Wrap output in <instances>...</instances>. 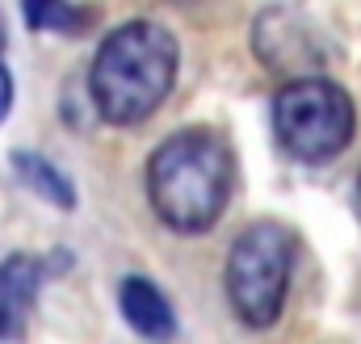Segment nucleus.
Segmentation results:
<instances>
[{"instance_id": "obj_1", "label": "nucleus", "mask_w": 361, "mask_h": 344, "mask_svg": "<svg viewBox=\"0 0 361 344\" xmlns=\"http://www.w3.org/2000/svg\"><path fill=\"white\" fill-rule=\"evenodd\" d=\"M235 189V152L219 130L193 126L169 135L147 160V202L180 235L210 231Z\"/></svg>"}, {"instance_id": "obj_2", "label": "nucleus", "mask_w": 361, "mask_h": 344, "mask_svg": "<svg viewBox=\"0 0 361 344\" xmlns=\"http://www.w3.org/2000/svg\"><path fill=\"white\" fill-rule=\"evenodd\" d=\"M177 38L160 21L135 17L101 38L89 68V97L105 122L135 126L164 105L177 85Z\"/></svg>"}, {"instance_id": "obj_3", "label": "nucleus", "mask_w": 361, "mask_h": 344, "mask_svg": "<svg viewBox=\"0 0 361 344\" xmlns=\"http://www.w3.org/2000/svg\"><path fill=\"white\" fill-rule=\"evenodd\" d=\"M294 257H298L294 231L273 219L248 223L235 235V244L227 252V269H223V285H227V302L240 315V324H248V328L277 324L286 294H290Z\"/></svg>"}, {"instance_id": "obj_4", "label": "nucleus", "mask_w": 361, "mask_h": 344, "mask_svg": "<svg viewBox=\"0 0 361 344\" xmlns=\"http://www.w3.org/2000/svg\"><path fill=\"white\" fill-rule=\"evenodd\" d=\"M357 130L353 97L336 80L324 76H298L286 80L273 97V135L286 156L302 164L336 160Z\"/></svg>"}, {"instance_id": "obj_5", "label": "nucleus", "mask_w": 361, "mask_h": 344, "mask_svg": "<svg viewBox=\"0 0 361 344\" xmlns=\"http://www.w3.org/2000/svg\"><path fill=\"white\" fill-rule=\"evenodd\" d=\"M42 285V260L17 252L0 264V340H17L34 311V294Z\"/></svg>"}, {"instance_id": "obj_6", "label": "nucleus", "mask_w": 361, "mask_h": 344, "mask_svg": "<svg viewBox=\"0 0 361 344\" xmlns=\"http://www.w3.org/2000/svg\"><path fill=\"white\" fill-rule=\"evenodd\" d=\"M118 307H122V319L139 336H147V340H173L177 315H173V302L164 298V290L156 281H147V277H122Z\"/></svg>"}, {"instance_id": "obj_7", "label": "nucleus", "mask_w": 361, "mask_h": 344, "mask_svg": "<svg viewBox=\"0 0 361 344\" xmlns=\"http://www.w3.org/2000/svg\"><path fill=\"white\" fill-rule=\"evenodd\" d=\"M8 164H13V172H17L38 197H47V202L59 206V210H76V189H72V180L55 168L47 156H38V152H13Z\"/></svg>"}, {"instance_id": "obj_8", "label": "nucleus", "mask_w": 361, "mask_h": 344, "mask_svg": "<svg viewBox=\"0 0 361 344\" xmlns=\"http://www.w3.org/2000/svg\"><path fill=\"white\" fill-rule=\"evenodd\" d=\"M25 21L34 30H47V34H85L92 21H97V8L47 0V4H25Z\"/></svg>"}, {"instance_id": "obj_9", "label": "nucleus", "mask_w": 361, "mask_h": 344, "mask_svg": "<svg viewBox=\"0 0 361 344\" xmlns=\"http://www.w3.org/2000/svg\"><path fill=\"white\" fill-rule=\"evenodd\" d=\"M8 109H13V76H8V68L0 63V122L8 118Z\"/></svg>"}, {"instance_id": "obj_10", "label": "nucleus", "mask_w": 361, "mask_h": 344, "mask_svg": "<svg viewBox=\"0 0 361 344\" xmlns=\"http://www.w3.org/2000/svg\"><path fill=\"white\" fill-rule=\"evenodd\" d=\"M4 42H8V30H4V13H0V51H4Z\"/></svg>"}, {"instance_id": "obj_11", "label": "nucleus", "mask_w": 361, "mask_h": 344, "mask_svg": "<svg viewBox=\"0 0 361 344\" xmlns=\"http://www.w3.org/2000/svg\"><path fill=\"white\" fill-rule=\"evenodd\" d=\"M357 202H361V176H357Z\"/></svg>"}]
</instances>
